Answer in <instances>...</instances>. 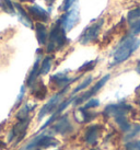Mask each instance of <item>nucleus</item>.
Wrapping results in <instances>:
<instances>
[{"mask_svg":"<svg viewBox=\"0 0 140 150\" xmlns=\"http://www.w3.org/2000/svg\"><path fill=\"white\" fill-rule=\"evenodd\" d=\"M140 46V41L134 35H128L122 40L118 44V46L115 48L114 53H113V64L111 66L114 65H118V64L124 63L125 60H127L130 56H132Z\"/></svg>","mask_w":140,"mask_h":150,"instance_id":"nucleus-1","label":"nucleus"},{"mask_svg":"<svg viewBox=\"0 0 140 150\" xmlns=\"http://www.w3.org/2000/svg\"><path fill=\"white\" fill-rule=\"evenodd\" d=\"M68 43H69V40L66 36V31L62 28V18H60L52 26V30L48 34L46 50H47V53H53L56 50H60Z\"/></svg>","mask_w":140,"mask_h":150,"instance_id":"nucleus-2","label":"nucleus"},{"mask_svg":"<svg viewBox=\"0 0 140 150\" xmlns=\"http://www.w3.org/2000/svg\"><path fill=\"white\" fill-rule=\"evenodd\" d=\"M58 144L59 142L53 135H50L47 132H44V133L35 135L20 150H43L50 148V147H56L58 146Z\"/></svg>","mask_w":140,"mask_h":150,"instance_id":"nucleus-3","label":"nucleus"},{"mask_svg":"<svg viewBox=\"0 0 140 150\" xmlns=\"http://www.w3.org/2000/svg\"><path fill=\"white\" fill-rule=\"evenodd\" d=\"M68 89H69V87H67V88H65V89L60 90L58 93H56L54 96H52L49 99V101H48L45 105L42 106V108L40 110V112H38V115H37V120H38V121H42L46 115L53 114V113L56 111V108H58V105L62 103V98H64V96L68 92Z\"/></svg>","mask_w":140,"mask_h":150,"instance_id":"nucleus-4","label":"nucleus"},{"mask_svg":"<svg viewBox=\"0 0 140 150\" xmlns=\"http://www.w3.org/2000/svg\"><path fill=\"white\" fill-rule=\"evenodd\" d=\"M103 24H104V19H99L93 24L88 26L87 29L82 32V34L80 35L79 42L81 43L82 45H87L89 43L96 41V38H99V34L101 32V30L103 28Z\"/></svg>","mask_w":140,"mask_h":150,"instance_id":"nucleus-5","label":"nucleus"},{"mask_svg":"<svg viewBox=\"0 0 140 150\" xmlns=\"http://www.w3.org/2000/svg\"><path fill=\"white\" fill-rule=\"evenodd\" d=\"M31 120L26 121H19L17 124H14L8 135V142H14V145H18L19 142L25 137L26 130L29 128Z\"/></svg>","mask_w":140,"mask_h":150,"instance_id":"nucleus-6","label":"nucleus"},{"mask_svg":"<svg viewBox=\"0 0 140 150\" xmlns=\"http://www.w3.org/2000/svg\"><path fill=\"white\" fill-rule=\"evenodd\" d=\"M74 132V126L70 122L69 117L67 115L59 116L52 124V127L49 128V134H57V135H67Z\"/></svg>","mask_w":140,"mask_h":150,"instance_id":"nucleus-7","label":"nucleus"},{"mask_svg":"<svg viewBox=\"0 0 140 150\" xmlns=\"http://www.w3.org/2000/svg\"><path fill=\"white\" fill-rule=\"evenodd\" d=\"M110 78H111V76L110 75H106L104 76L102 79H100L93 86V87L91 88L90 90H88V91H86L84 93H82L81 96H76V100H74V106H77V105L79 104H82L83 102H87L88 100H90V99H92V96H94L98 92L102 89V88L106 84V82L110 80Z\"/></svg>","mask_w":140,"mask_h":150,"instance_id":"nucleus-8","label":"nucleus"},{"mask_svg":"<svg viewBox=\"0 0 140 150\" xmlns=\"http://www.w3.org/2000/svg\"><path fill=\"white\" fill-rule=\"evenodd\" d=\"M132 111V108L130 105L126 103H117V104H110L104 108L103 115L106 117H119V116H126L127 113Z\"/></svg>","mask_w":140,"mask_h":150,"instance_id":"nucleus-9","label":"nucleus"},{"mask_svg":"<svg viewBox=\"0 0 140 150\" xmlns=\"http://www.w3.org/2000/svg\"><path fill=\"white\" fill-rule=\"evenodd\" d=\"M28 13L32 20L40 22V23H46L49 21V13L46 11L44 8L40 7L38 4H32L26 7Z\"/></svg>","mask_w":140,"mask_h":150,"instance_id":"nucleus-10","label":"nucleus"},{"mask_svg":"<svg viewBox=\"0 0 140 150\" xmlns=\"http://www.w3.org/2000/svg\"><path fill=\"white\" fill-rule=\"evenodd\" d=\"M78 78H70L67 76L66 72H58L50 77V84L54 89L62 90L65 88L69 87L70 84L74 82Z\"/></svg>","mask_w":140,"mask_h":150,"instance_id":"nucleus-11","label":"nucleus"},{"mask_svg":"<svg viewBox=\"0 0 140 150\" xmlns=\"http://www.w3.org/2000/svg\"><path fill=\"white\" fill-rule=\"evenodd\" d=\"M80 20V16H79V11L77 9H72L68 11L67 13H65L62 17V28L65 29L66 32L71 31L76 25L79 23Z\"/></svg>","mask_w":140,"mask_h":150,"instance_id":"nucleus-12","label":"nucleus"},{"mask_svg":"<svg viewBox=\"0 0 140 150\" xmlns=\"http://www.w3.org/2000/svg\"><path fill=\"white\" fill-rule=\"evenodd\" d=\"M101 130H102V126L100 124L90 125L84 132V142L88 145H95L100 137Z\"/></svg>","mask_w":140,"mask_h":150,"instance_id":"nucleus-13","label":"nucleus"},{"mask_svg":"<svg viewBox=\"0 0 140 150\" xmlns=\"http://www.w3.org/2000/svg\"><path fill=\"white\" fill-rule=\"evenodd\" d=\"M32 96L36 99V100H44L47 96V87H46L45 84L43 83V81L42 80H36L34 84L32 86Z\"/></svg>","mask_w":140,"mask_h":150,"instance_id":"nucleus-14","label":"nucleus"},{"mask_svg":"<svg viewBox=\"0 0 140 150\" xmlns=\"http://www.w3.org/2000/svg\"><path fill=\"white\" fill-rule=\"evenodd\" d=\"M14 8L18 10V18H19L21 23H23V25L28 26L30 29H33V20L30 18L26 10L24 8H22L21 4H14Z\"/></svg>","mask_w":140,"mask_h":150,"instance_id":"nucleus-15","label":"nucleus"},{"mask_svg":"<svg viewBox=\"0 0 140 150\" xmlns=\"http://www.w3.org/2000/svg\"><path fill=\"white\" fill-rule=\"evenodd\" d=\"M40 65H41V55L38 54L37 55V58L35 60V63H34V66L32 68V70L30 71L29 74V77H28V79H26V86L28 87H32L34 84V82L36 81L37 77L40 76Z\"/></svg>","mask_w":140,"mask_h":150,"instance_id":"nucleus-16","label":"nucleus"},{"mask_svg":"<svg viewBox=\"0 0 140 150\" xmlns=\"http://www.w3.org/2000/svg\"><path fill=\"white\" fill-rule=\"evenodd\" d=\"M36 108V104L35 105H31L29 103H24L16 113V118L18 121H26V120H30V114L33 111L34 108Z\"/></svg>","mask_w":140,"mask_h":150,"instance_id":"nucleus-17","label":"nucleus"},{"mask_svg":"<svg viewBox=\"0 0 140 150\" xmlns=\"http://www.w3.org/2000/svg\"><path fill=\"white\" fill-rule=\"evenodd\" d=\"M35 32H36V38L37 42L40 45H45L47 44V40H48V33H47V29L43 23L37 22L35 24Z\"/></svg>","mask_w":140,"mask_h":150,"instance_id":"nucleus-18","label":"nucleus"},{"mask_svg":"<svg viewBox=\"0 0 140 150\" xmlns=\"http://www.w3.org/2000/svg\"><path fill=\"white\" fill-rule=\"evenodd\" d=\"M76 116H79L80 115V118H78L77 121L79 123H88V122L92 121L95 116H96V114L93 112H90L89 110H84L83 108H79L77 110V113L74 114Z\"/></svg>","mask_w":140,"mask_h":150,"instance_id":"nucleus-19","label":"nucleus"},{"mask_svg":"<svg viewBox=\"0 0 140 150\" xmlns=\"http://www.w3.org/2000/svg\"><path fill=\"white\" fill-rule=\"evenodd\" d=\"M52 66H53V57L52 56L44 57L40 65V76L47 75L52 69Z\"/></svg>","mask_w":140,"mask_h":150,"instance_id":"nucleus-20","label":"nucleus"},{"mask_svg":"<svg viewBox=\"0 0 140 150\" xmlns=\"http://www.w3.org/2000/svg\"><path fill=\"white\" fill-rule=\"evenodd\" d=\"M0 8L4 12L16 14V8H14V4L11 2V0H0Z\"/></svg>","mask_w":140,"mask_h":150,"instance_id":"nucleus-21","label":"nucleus"},{"mask_svg":"<svg viewBox=\"0 0 140 150\" xmlns=\"http://www.w3.org/2000/svg\"><path fill=\"white\" fill-rule=\"evenodd\" d=\"M139 20H140V7L139 8L134 9V10H132V11L128 12L127 21L129 24H132V23L139 21Z\"/></svg>","mask_w":140,"mask_h":150,"instance_id":"nucleus-22","label":"nucleus"},{"mask_svg":"<svg viewBox=\"0 0 140 150\" xmlns=\"http://www.w3.org/2000/svg\"><path fill=\"white\" fill-rule=\"evenodd\" d=\"M92 80H93V77L92 76H89L88 78H86V79L83 80L81 83L79 84L77 88H74V91H72V96H74V94H77L78 92L82 91V90H84V89H87L89 86L91 84V82H92Z\"/></svg>","mask_w":140,"mask_h":150,"instance_id":"nucleus-23","label":"nucleus"},{"mask_svg":"<svg viewBox=\"0 0 140 150\" xmlns=\"http://www.w3.org/2000/svg\"><path fill=\"white\" fill-rule=\"evenodd\" d=\"M115 122L118 124V126L120 127V129H122V130H124V132H128V130L130 129V127H132V125L129 124V122L127 121V117H126V116L116 117Z\"/></svg>","mask_w":140,"mask_h":150,"instance_id":"nucleus-24","label":"nucleus"},{"mask_svg":"<svg viewBox=\"0 0 140 150\" xmlns=\"http://www.w3.org/2000/svg\"><path fill=\"white\" fill-rule=\"evenodd\" d=\"M96 64H98V59H95V60H90V62H87V63H84L81 67H79L78 71L80 72H87V71H91L94 69V67L96 66Z\"/></svg>","mask_w":140,"mask_h":150,"instance_id":"nucleus-25","label":"nucleus"},{"mask_svg":"<svg viewBox=\"0 0 140 150\" xmlns=\"http://www.w3.org/2000/svg\"><path fill=\"white\" fill-rule=\"evenodd\" d=\"M25 96V86H22L20 89V93H19V96H18L17 100H16V103H14V105H13L12 108V111L13 110H16V108H18V106L21 104V102L23 101V98H24Z\"/></svg>","mask_w":140,"mask_h":150,"instance_id":"nucleus-26","label":"nucleus"},{"mask_svg":"<svg viewBox=\"0 0 140 150\" xmlns=\"http://www.w3.org/2000/svg\"><path fill=\"white\" fill-rule=\"evenodd\" d=\"M99 105H100V101L98 99H90V100H88L86 102V104L83 105L82 108L84 110H91V108H98Z\"/></svg>","mask_w":140,"mask_h":150,"instance_id":"nucleus-27","label":"nucleus"},{"mask_svg":"<svg viewBox=\"0 0 140 150\" xmlns=\"http://www.w3.org/2000/svg\"><path fill=\"white\" fill-rule=\"evenodd\" d=\"M139 132H140V125L136 124V125L132 126L130 129L128 130V135H126V139H130V138L135 137Z\"/></svg>","mask_w":140,"mask_h":150,"instance_id":"nucleus-28","label":"nucleus"},{"mask_svg":"<svg viewBox=\"0 0 140 150\" xmlns=\"http://www.w3.org/2000/svg\"><path fill=\"white\" fill-rule=\"evenodd\" d=\"M126 150H140V140L129 142L126 144Z\"/></svg>","mask_w":140,"mask_h":150,"instance_id":"nucleus-29","label":"nucleus"},{"mask_svg":"<svg viewBox=\"0 0 140 150\" xmlns=\"http://www.w3.org/2000/svg\"><path fill=\"white\" fill-rule=\"evenodd\" d=\"M76 2V0H65L64 4H62V7L59 8L60 11H69L70 8L72 7V4Z\"/></svg>","mask_w":140,"mask_h":150,"instance_id":"nucleus-30","label":"nucleus"},{"mask_svg":"<svg viewBox=\"0 0 140 150\" xmlns=\"http://www.w3.org/2000/svg\"><path fill=\"white\" fill-rule=\"evenodd\" d=\"M130 28H132V34H139L140 33V20L135 22V23H132V24H130Z\"/></svg>","mask_w":140,"mask_h":150,"instance_id":"nucleus-31","label":"nucleus"},{"mask_svg":"<svg viewBox=\"0 0 140 150\" xmlns=\"http://www.w3.org/2000/svg\"><path fill=\"white\" fill-rule=\"evenodd\" d=\"M45 2L47 6H49V7H52L53 6V4L55 2V0H45Z\"/></svg>","mask_w":140,"mask_h":150,"instance_id":"nucleus-32","label":"nucleus"},{"mask_svg":"<svg viewBox=\"0 0 140 150\" xmlns=\"http://www.w3.org/2000/svg\"><path fill=\"white\" fill-rule=\"evenodd\" d=\"M136 71L138 72L140 75V60L138 62V64H137V67H136Z\"/></svg>","mask_w":140,"mask_h":150,"instance_id":"nucleus-33","label":"nucleus"},{"mask_svg":"<svg viewBox=\"0 0 140 150\" xmlns=\"http://www.w3.org/2000/svg\"><path fill=\"white\" fill-rule=\"evenodd\" d=\"M135 92H136L137 96H140V84L136 88V90H135Z\"/></svg>","mask_w":140,"mask_h":150,"instance_id":"nucleus-34","label":"nucleus"},{"mask_svg":"<svg viewBox=\"0 0 140 150\" xmlns=\"http://www.w3.org/2000/svg\"><path fill=\"white\" fill-rule=\"evenodd\" d=\"M4 148H6V144L0 140V149H4Z\"/></svg>","mask_w":140,"mask_h":150,"instance_id":"nucleus-35","label":"nucleus"},{"mask_svg":"<svg viewBox=\"0 0 140 150\" xmlns=\"http://www.w3.org/2000/svg\"><path fill=\"white\" fill-rule=\"evenodd\" d=\"M18 1H20V2H33L34 0H18Z\"/></svg>","mask_w":140,"mask_h":150,"instance_id":"nucleus-36","label":"nucleus"},{"mask_svg":"<svg viewBox=\"0 0 140 150\" xmlns=\"http://www.w3.org/2000/svg\"><path fill=\"white\" fill-rule=\"evenodd\" d=\"M138 105H139V108H140V100L138 101Z\"/></svg>","mask_w":140,"mask_h":150,"instance_id":"nucleus-37","label":"nucleus"},{"mask_svg":"<svg viewBox=\"0 0 140 150\" xmlns=\"http://www.w3.org/2000/svg\"><path fill=\"white\" fill-rule=\"evenodd\" d=\"M91 150H96V149H91Z\"/></svg>","mask_w":140,"mask_h":150,"instance_id":"nucleus-38","label":"nucleus"},{"mask_svg":"<svg viewBox=\"0 0 140 150\" xmlns=\"http://www.w3.org/2000/svg\"><path fill=\"white\" fill-rule=\"evenodd\" d=\"M0 130H1V129H0Z\"/></svg>","mask_w":140,"mask_h":150,"instance_id":"nucleus-39","label":"nucleus"}]
</instances>
